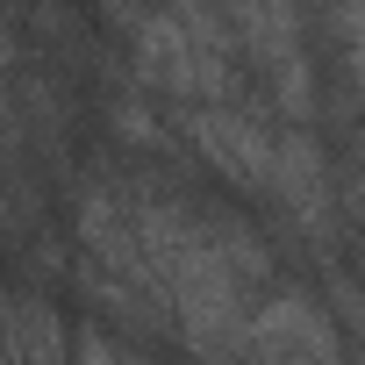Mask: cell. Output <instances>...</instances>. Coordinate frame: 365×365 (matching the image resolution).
Instances as JSON below:
<instances>
[{
  "instance_id": "6da1fadb",
  "label": "cell",
  "mask_w": 365,
  "mask_h": 365,
  "mask_svg": "<svg viewBox=\"0 0 365 365\" xmlns=\"http://www.w3.org/2000/svg\"><path fill=\"white\" fill-rule=\"evenodd\" d=\"M172 136H187L194 143V158L215 172V179H230V187H244V194H272V150H279V129L258 115V108H244V101H172Z\"/></svg>"
},
{
  "instance_id": "7a4b0ae2",
  "label": "cell",
  "mask_w": 365,
  "mask_h": 365,
  "mask_svg": "<svg viewBox=\"0 0 365 365\" xmlns=\"http://www.w3.org/2000/svg\"><path fill=\"white\" fill-rule=\"evenodd\" d=\"M129 58H136V79L165 101H244L237 93V58L201 51L172 22V8H143L129 22Z\"/></svg>"
},
{
  "instance_id": "3957f363",
  "label": "cell",
  "mask_w": 365,
  "mask_h": 365,
  "mask_svg": "<svg viewBox=\"0 0 365 365\" xmlns=\"http://www.w3.org/2000/svg\"><path fill=\"white\" fill-rule=\"evenodd\" d=\"M230 365H351L344 358V336H336V315L301 294V287H265L251 301V322H244V344Z\"/></svg>"
},
{
  "instance_id": "277c9868",
  "label": "cell",
  "mask_w": 365,
  "mask_h": 365,
  "mask_svg": "<svg viewBox=\"0 0 365 365\" xmlns=\"http://www.w3.org/2000/svg\"><path fill=\"white\" fill-rule=\"evenodd\" d=\"M72 237L86 251V272L115 279L122 294H136L150 315L158 308V279L143 265V244H136V215H129V187H115V179H86L79 187V208H72Z\"/></svg>"
},
{
  "instance_id": "5b68a950",
  "label": "cell",
  "mask_w": 365,
  "mask_h": 365,
  "mask_svg": "<svg viewBox=\"0 0 365 365\" xmlns=\"http://www.w3.org/2000/svg\"><path fill=\"white\" fill-rule=\"evenodd\" d=\"M265 201L287 208V222H294L301 244L329 251V237H336V187H329V158H322V143H315L308 122H287V129H279V150H272V194H265Z\"/></svg>"
},
{
  "instance_id": "8992f818",
  "label": "cell",
  "mask_w": 365,
  "mask_h": 365,
  "mask_svg": "<svg viewBox=\"0 0 365 365\" xmlns=\"http://www.w3.org/2000/svg\"><path fill=\"white\" fill-rule=\"evenodd\" d=\"M336 43H344V79L365 108V0H336Z\"/></svg>"
},
{
  "instance_id": "52a82bcc",
  "label": "cell",
  "mask_w": 365,
  "mask_h": 365,
  "mask_svg": "<svg viewBox=\"0 0 365 365\" xmlns=\"http://www.w3.org/2000/svg\"><path fill=\"white\" fill-rule=\"evenodd\" d=\"M72 365H150V358H136L129 344H115L101 322H79L72 329Z\"/></svg>"
},
{
  "instance_id": "ba28073f",
  "label": "cell",
  "mask_w": 365,
  "mask_h": 365,
  "mask_svg": "<svg viewBox=\"0 0 365 365\" xmlns=\"http://www.w3.org/2000/svg\"><path fill=\"white\" fill-rule=\"evenodd\" d=\"M351 215L365 222V136H358V150H351Z\"/></svg>"
},
{
  "instance_id": "9c48e42d",
  "label": "cell",
  "mask_w": 365,
  "mask_h": 365,
  "mask_svg": "<svg viewBox=\"0 0 365 365\" xmlns=\"http://www.w3.org/2000/svg\"><path fill=\"white\" fill-rule=\"evenodd\" d=\"M351 365H365V358H351Z\"/></svg>"
}]
</instances>
